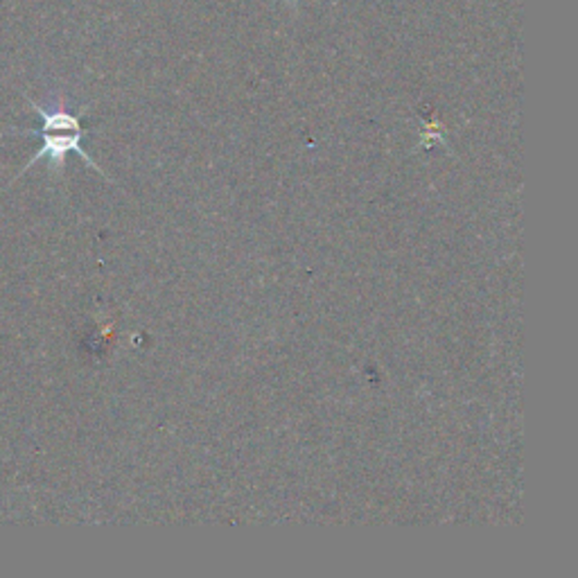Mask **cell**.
Here are the masks:
<instances>
[{"instance_id":"cell-1","label":"cell","mask_w":578,"mask_h":578,"mask_svg":"<svg viewBox=\"0 0 578 578\" xmlns=\"http://www.w3.org/2000/svg\"><path fill=\"white\" fill-rule=\"evenodd\" d=\"M37 113L41 116V127L37 136L41 139V149L32 156L29 164L23 168V172L27 168H32L37 164V160L41 158H48L52 168H61L63 160H67V154L75 152L80 154L86 164L93 168L103 172L98 166L93 164V158L82 149V136H84V130H82V122H80V116L67 111V109H55V111H48L39 105H35Z\"/></svg>"}]
</instances>
